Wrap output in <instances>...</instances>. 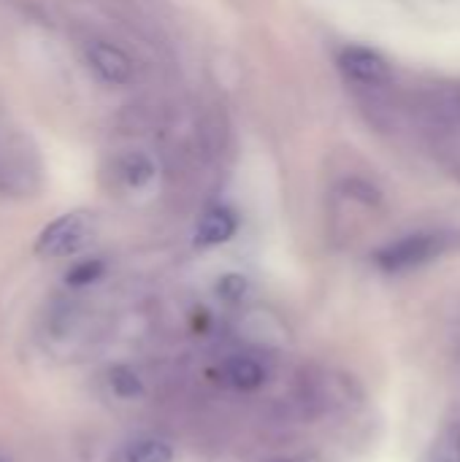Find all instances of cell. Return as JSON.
<instances>
[{
	"label": "cell",
	"instance_id": "11",
	"mask_svg": "<svg viewBox=\"0 0 460 462\" xmlns=\"http://www.w3.org/2000/svg\"><path fill=\"white\" fill-rule=\"evenodd\" d=\"M111 387L119 398H138L144 393L141 379L130 368H114L111 371Z\"/></svg>",
	"mask_w": 460,
	"mask_h": 462
},
{
	"label": "cell",
	"instance_id": "7",
	"mask_svg": "<svg viewBox=\"0 0 460 462\" xmlns=\"http://www.w3.org/2000/svg\"><path fill=\"white\" fill-rule=\"evenodd\" d=\"M157 176V162L152 154L141 152V149H133V152H125L119 160H117V179L127 187V189H144L155 181Z\"/></svg>",
	"mask_w": 460,
	"mask_h": 462
},
{
	"label": "cell",
	"instance_id": "4",
	"mask_svg": "<svg viewBox=\"0 0 460 462\" xmlns=\"http://www.w3.org/2000/svg\"><path fill=\"white\" fill-rule=\"evenodd\" d=\"M336 65L355 89H382L393 81L390 62L369 46H344L336 57Z\"/></svg>",
	"mask_w": 460,
	"mask_h": 462
},
{
	"label": "cell",
	"instance_id": "10",
	"mask_svg": "<svg viewBox=\"0 0 460 462\" xmlns=\"http://www.w3.org/2000/svg\"><path fill=\"white\" fill-rule=\"evenodd\" d=\"M125 462H174V449L160 439H138L125 449Z\"/></svg>",
	"mask_w": 460,
	"mask_h": 462
},
{
	"label": "cell",
	"instance_id": "12",
	"mask_svg": "<svg viewBox=\"0 0 460 462\" xmlns=\"http://www.w3.org/2000/svg\"><path fill=\"white\" fill-rule=\"evenodd\" d=\"M217 292H220V298L228 300V303H241V298L247 295V279L239 276V273H228V276L220 279Z\"/></svg>",
	"mask_w": 460,
	"mask_h": 462
},
{
	"label": "cell",
	"instance_id": "8",
	"mask_svg": "<svg viewBox=\"0 0 460 462\" xmlns=\"http://www.w3.org/2000/svg\"><path fill=\"white\" fill-rule=\"evenodd\" d=\"M225 374V382L236 390H258L263 382H266V371L263 365L255 360V357H247V355H236L225 363L222 368Z\"/></svg>",
	"mask_w": 460,
	"mask_h": 462
},
{
	"label": "cell",
	"instance_id": "14",
	"mask_svg": "<svg viewBox=\"0 0 460 462\" xmlns=\"http://www.w3.org/2000/svg\"><path fill=\"white\" fill-rule=\"evenodd\" d=\"M285 462H293V460H285Z\"/></svg>",
	"mask_w": 460,
	"mask_h": 462
},
{
	"label": "cell",
	"instance_id": "9",
	"mask_svg": "<svg viewBox=\"0 0 460 462\" xmlns=\"http://www.w3.org/2000/svg\"><path fill=\"white\" fill-rule=\"evenodd\" d=\"M431 149L434 157L460 179V127H442L431 133Z\"/></svg>",
	"mask_w": 460,
	"mask_h": 462
},
{
	"label": "cell",
	"instance_id": "1",
	"mask_svg": "<svg viewBox=\"0 0 460 462\" xmlns=\"http://www.w3.org/2000/svg\"><path fill=\"white\" fill-rule=\"evenodd\" d=\"M460 244V233L455 230H426V233H412L404 236L377 252V265L385 273H407L415 268H423L442 254L453 252Z\"/></svg>",
	"mask_w": 460,
	"mask_h": 462
},
{
	"label": "cell",
	"instance_id": "2",
	"mask_svg": "<svg viewBox=\"0 0 460 462\" xmlns=\"http://www.w3.org/2000/svg\"><path fill=\"white\" fill-rule=\"evenodd\" d=\"M41 162L27 135L0 127V198H24L38 189Z\"/></svg>",
	"mask_w": 460,
	"mask_h": 462
},
{
	"label": "cell",
	"instance_id": "13",
	"mask_svg": "<svg viewBox=\"0 0 460 462\" xmlns=\"http://www.w3.org/2000/svg\"><path fill=\"white\" fill-rule=\"evenodd\" d=\"M100 273H103V263H98V260H87V263L76 265V268L68 273V282H70L73 287H84V284H89V282H98V279H100Z\"/></svg>",
	"mask_w": 460,
	"mask_h": 462
},
{
	"label": "cell",
	"instance_id": "6",
	"mask_svg": "<svg viewBox=\"0 0 460 462\" xmlns=\"http://www.w3.org/2000/svg\"><path fill=\"white\" fill-rule=\"evenodd\" d=\"M239 230V219L230 208L225 206H214L209 208L201 219H198V227H195V246H220V244H228Z\"/></svg>",
	"mask_w": 460,
	"mask_h": 462
},
{
	"label": "cell",
	"instance_id": "3",
	"mask_svg": "<svg viewBox=\"0 0 460 462\" xmlns=\"http://www.w3.org/2000/svg\"><path fill=\"white\" fill-rule=\"evenodd\" d=\"M95 227H98V219L92 211H84V208L68 211L41 230V236L35 238V254L46 260L70 257L92 241Z\"/></svg>",
	"mask_w": 460,
	"mask_h": 462
},
{
	"label": "cell",
	"instance_id": "5",
	"mask_svg": "<svg viewBox=\"0 0 460 462\" xmlns=\"http://www.w3.org/2000/svg\"><path fill=\"white\" fill-rule=\"evenodd\" d=\"M84 62L92 70V76L108 87H125L136 76V68L127 51L100 38H92L84 43Z\"/></svg>",
	"mask_w": 460,
	"mask_h": 462
}]
</instances>
